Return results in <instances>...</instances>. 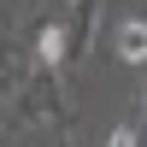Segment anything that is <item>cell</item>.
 Returning a JSON list of instances; mask_svg holds the SVG:
<instances>
[{
  "instance_id": "cell-1",
  "label": "cell",
  "mask_w": 147,
  "mask_h": 147,
  "mask_svg": "<svg viewBox=\"0 0 147 147\" xmlns=\"http://www.w3.org/2000/svg\"><path fill=\"white\" fill-rule=\"evenodd\" d=\"M118 59H124V65H147V24L141 18L118 24Z\"/></svg>"
},
{
  "instance_id": "cell-2",
  "label": "cell",
  "mask_w": 147,
  "mask_h": 147,
  "mask_svg": "<svg viewBox=\"0 0 147 147\" xmlns=\"http://www.w3.org/2000/svg\"><path fill=\"white\" fill-rule=\"evenodd\" d=\"M35 53H41V65H59V59H65V30L47 24V30L35 35Z\"/></svg>"
},
{
  "instance_id": "cell-3",
  "label": "cell",
  "mask_w": 147,
  "mask_h": 147,
  "mask_svg": "<svg viewBox=\"0 0 147 147\" xmlns=\"http://www.w3.org/2000/svg\"><path fill=\"white\" fill-rule=\"evenodd\" d=\"M106 147H136V129H112V136H106Z\"/></svg>"
}]
</instances>
